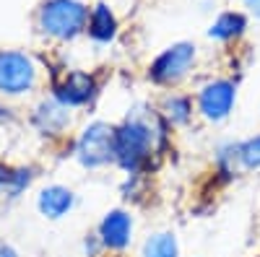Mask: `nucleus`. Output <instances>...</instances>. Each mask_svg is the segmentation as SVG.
Instances as JSON below:
<instances>
[{
  "label": "nucleus",
  "instance_id": "f257e3e1",
  "mask_svg": "<svg viewBox=\"0 0 260 257\" xmlns=\"http://www.w3.org/2000/svg\"><path fill=\"white\" fill-rule=\"evenodd\" d=\"M159 135L161 127H154L151 115H130L115 130V161L125 171L136 174L154 154Z\"/></svg>",
  "mask_w": 260,
  "mask_h": 257
},
{
  "label": "nucleus",
  "instance_id": "f03ea898",
  "mask_svg": "<svg viewBox=\"0 0 260 257\" xmlns=\"http://www.w3.org/2000/svg\"><path fill=\"white\" fill-rule=\"evenodd\" d=\"M86 24L89 11L78 0H45L39 8V29L55 39H73Z\"/></svg>",
  "mask_w": 260,
  "mask_h": 257
},
{
  "label": "nucleus",
  "instance_id": "7ed1b4c3",
  "mask_svg": "<svg viewBox=\"0 0 260 257\" xmlns=\"http://www.w3.org/2000/svg\"><path fill=\"white\" fill-rule=\"evenodd\" d=\"M76 154L78 161L89 169H99L115 161V127H110L107 122L89 125L78 138Z\"/></svg>",
  "mask_w": 260,
  "mask_h": 257
},
{
  "label": "nucleus",
  "instance_id": "20e7f679",
  "mask_svg": "<svg viewBox=\"0 0 260 257\" xmlns=\"http://www.w3.org/2000/svg\"><path fill=\"white\" fill-rule=\"evenodd\" d=\"M192 62H195V45L180 42V45H172L169 50H164L154 62H151L148 76L159 86H172L190 73Z\"/></svg>",
  "mask_w": 260,
  "mask_h": 257
},
{
  "label": "nucleus",
  "instance_id": "39448f33",
  "mask_svg": "<svg viewBox=\"0 0 260 257\" xmlns=\"http://www.w3.org/2000/svg\"><path fill=\"white\" fill-rule=\"evenodd\" d=\"M37 70L24 52H0V91L24 94L34 86Z\"/></svg>",
  "mask_w": 260,
  "mask_h": 257
},
{
  "label": "nucleus",
  "instance_id": "423d86ee",
  "mask_svg": "<svg viewBox=\"0 0 260 257\" xmlns=\"http://www.w3.org/2000/svg\"><path fill=\"white\" fill-rule=\"evenodd\" d=\"M237 101V86L232 81H211L198 94V109L208 122H221L229 117Z\"/></svg>",
  "mask_w": 260,
  "mask_h": 257
},
{
  "label": "nucleus",
  "instance_id": "0eeeda50",
  "mask_svg": "<svg viewBox=\"0 0 260 257\" xmlns=\"http://www.w3.org/2000/svg\"><path fill=\"white\" fill-rule=\"evenodd\" d=\"M133 239V218L125 210H110L99 224V242L110 249H125Z\"/></svg>",
  "mask_w": 260,
  "mask_h": 257
},
{
  "label": "nucleus",
  "instance_id": "6e6552de",
  "mask_svg": "<svg viewBox=\"0 0 260 257\" xmlns=\"http://www.w3.org/2000/svg\"><path fill=\"white\" fill-rule=\"evenodd\" d=\"M57 94V101H62L65 106H81L86 101H91L94 94H96V83L91 76H86V73H68L65 76V81L55 89Z\"/></svg>",
  "mask_w": 260,
  "mask_h": 257
},
{
  "label": "nucleus",
  "instance_id": "1a4fd4ad",
  "mask_svg": "<svg viewBox=\"0 0 260 257\" xmlns=\"http://www.w3.org/2000/svg\"><path fill=\"white\" fill-rule=\"evenodd\" d=\"M76 198L68 187H60V185H52L47 190L39 192V210L45 213L47 218H60L65 216L71 208H73Z\"/></svg>",
  "mask_w": 260,
  "mask_h": 257
},
{
  "label": "nucleus",
  "instance_id": "9d476101",
  "mask_svg": "<svg viewBox=\"0 0 260 257\" xmlns=\"http://www.w3.org/2000/svg\"><path fill=\"white\" fill-rule=\"evenodd\" d=\"M89 34H91V39H96V42H110L112 36H115V31H117V18H115V13L107 8L104 3H99V6H94V11L89 13Z\"/></svg>",
  "mask_w": 260,
  "mask_h": 257
},
{
  "label": "nucleus",
  "instance_id": "9b49d317",
  "mask_svg": "<svg viewBox=\"0 0 260 257\" xmlns=\"http://www.w3.org/2000/svg\"><path fill=\"white\" fill-rule=\"evenodd\" d=\"M68 112H65V104L62 101H47V104H42L39 106V112H37V122L39 127L45 133H57L62 130L65 125H68Z\"/></svg>",
  "mask_w": 260,
  "mask_h": 257
},
{
  "label": "nucleus",
  "instance_id": "f8f14e48",
  "mask_svg": "<svg viewBox=\"0 0 260 257\" xmlns=\"http://www.w3.org/2000/svg\"><path fill=\"white\" fill-rule=\"evenodd\" d=\"M242 29H245V16L242 13H221L213 21V26L208 29V36L219 39V42H226V39L240 36Z\"/></svg>",
  "mask_w": 260,
  "mask_h": 257
},
{
  "label": "nucleus",
  "instance_id": "ddd939ff",
  "mask_svg": "<svg viewBox=\"0 0 260 257\" xmlns=\"http://www.w3.org/2000/svg\"><path fill=\"white\" fill-rule=\"evenodd\" d=\"M180 254V244L177 237L169 231H159L154 237H148L143 244V257H177Z\"/></svg>",
  "mask_w": 260,
  "mask_h": 257
},
{
  "label": "nucleus",
  "instance_id": "4468645a",
  "mask_svg": "<svg viewBox=\"0 0 260 257\" xmlns=\"http://www.w3.org/2000/svg\"><path fill=\"white\" fill-rule=\"evenodd\" d=\"M164 117L172 122V125H187L190 117H192V104L187 96H177L172 94L164 99Z\"/></svg>",
  "mask_w": 260,
  "mask_h": 257
},
{
  "label": "nucleus",
  "instance_id": "2eb2a0df",
  "mask_svg": "<svg viewBox=\"0 0 260 257\" xmlns=\"http://www.w3.org/2000/svg\"><path fill=\"white\" fill-rule=\"evenodd\" d=\"M237 159H240V169H260V135L237 145Z\"/></svg>",
  "mask_w": 260,
  "mask_h": 257
},
{
  "label": "nucleus",
  "instance_id": "dca6fc26",
  "mask_svg": "<svg viewBox=\"0 0 260 257\" xmlns=\"http://www.w3.org/2000/svg\"><path fill=\"white\" fill-rule=\"evenodd\" d=\"M31 182V171L29 169H21V171H16V174L11 177V192L16 195V192H21L26 185Z\"/></svg>",
  "mask_w": 260,
  "mask_h": 257
},
{
  "label": "nucleus",
  "instance_id": "f3484780",
  "mask_svg": "<svg viewBox=\"0 0 260 257\" xmlns=\"http://www.w3.org/2000/svg\"><path fill=\"white\" fill-rule=\"evenodd\" d=\"M11 177H13L11 171H8L6 166H0V190H3L6 185H11Z\"/></svg>",
  "mask_w": 260,
  "mask_h": 257
},
{
  "label": "nucleus",
  "instance_id": "a211bd4d",
  "mask_svg": "<svg viewBox=\"0 0 260 257\" xmlns=\"http://www.w3.org/2000/svg\"><path fill=\"white\" fill-rule=\"evenodd\" d=\"M245 6H247L255 16H260V0H245Z\"/></svg>",
  "mask_w": 260,
  "mask_h": 257
},
{
  "label": "nucleus",
  "instance_id": "6ab92c4d",
  "mask_svg": "<svg viewBox=\"0 0 260 257\" xmlns=\"http://www.w3.org/2000/svg\"><path fill=\"white\" fill-rule=\"evenodd\" d=\"M0 257H16V252L11 247H0Z\"/></svg>",
  "mask_w": 260,
  "mask_h": 257
}]
</instances>
